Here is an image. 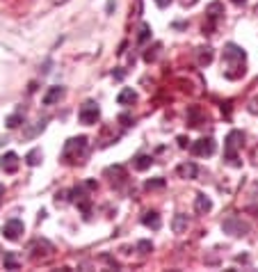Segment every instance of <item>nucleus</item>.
I'll return each mask as SVG.
<instances>
[{
    "mask_svg": "<svg viewBox=\"0 0 258 272\" xmlns=\"http://www.w3.org/2000/svg\"><path fill=\"white\" fill-rule=\"evenodd\" d=\"M245 51L238 44H226L222 55V64H224V76L228 80H238L245 76Z\"/></svg>",
    "mask_w": 258,
    "mask_h": 272,
    "instance_id": "1",
    "label": "nucleus"
},
{
    "mask_svg": "<svg viewBox=\"0 0 258 272\" xmlns=\"http://www.w3.org/2000/svg\"><path fill=\"white\" fill-rule=\"evenodd\" d=\"M245 142V135H242V130H231L224 140V160H226L228 165L233 167H242L240 158H238V149L242 147Z\"/></svg>",
    "mask_w": 258,
    "mask_h": 272,
    "instance_id": "2",
    "label": "nucleus"
},
{
    "mask_svg": "<svg viewBox=\"0 0 258 272\" xmlns=\"http://www.w3.org/2000/svg\"><path fill=\"white\" fill-rule=\"evenodd\" d=\"M85 149H87V137L80 135V137H71L69 142L64 144V151H62V158L66 163H78V158L85 154Z\"/></svg>",
    "mask_w": 258,
    "mask_h": 272,
    "instance_id": "3",
    "label": "nucleus"
},
{
    "mask_svg": "<svg viewBox=\"0 0 258 272\" xmlns=\"http://www.w3.org/2000/svg\"><path fill=\"white\" fill-rule=\"evenodd\" d=\"M98 117H101V110H98V106L94 103V101H87V103H85V106L80 108V112H78L80 124H85V126L96 124Z\"/></svg>",
    "mask_w": 258,
    "mask_h": 272,
    "instance_id": "4",
    "label": "nucleus"
},
{
    "mask_svg": "<svg viewBox=\"0 0 258 272\" xmlns=\"http://www.w3.org/2000/svg\"><path fill=\"white\" fill-rule=\"evenodd\" d=\"M206 14H208V23H204V35H213V32H215L217 21H219V16L224 14L222 2H210L208 9H206Z\"/></svg>",
    "mask_w": 258,
    "mask_h": 272,
    "instance_id": "5",
    "label": "nucleus"
},
{
    "mask_svg": "<svg viewBox=\"0 0 258 272\" xmlns=\"http://www.w3.org/2000/svg\"><path fill=\"white\" fill-rule=\"evenodd\" d=\"M224 233H231V236H247L249 233V224L242 222L240 218H228L222 222Z\"/></svg>",
    "mask_w": 258,
    "mask_h": 272,
    "instance_id": "6",
    "label": "nucleus"
},
{
    "mask_svg": "<svg viewBox=\"0 0 258 272\" xmlns=\"http://www.w3.org/2000/svg\"><path fill=\"white\" fill-rule=\"evenodd\" d=\"M215 149H217V144L213 137H201V140H197V142L192 144V154L194 156H213Z\"/></svg>",
    "mask_w": 258,
    "mask_h": 272,
    "instance_id": "7",
    "label": "nucleus"
},
{
    "mask_svg": "<svg viewBox=\"0 0 258 272\" xmlns=\"http://www.w3.org/2000/svg\"><path fill=\"white\" fill-rule=\"evenodd\" d=\"M25 231V226H23V222H21V219H9V222H7L5 226H2V236L7 238V240H18V238H21V233H23Z\"/></svg>",
    "mask_w": 258,
    "mask_h": 272,
    "instance_id": "8",
    "label": "nucleus"
},
{
    "mask_svg": "<svg viewBox=\"0 0 258 272\" xmlns=\"http://www.w3.org/2000/svg\"><path fill=\"white\" fill-rule=\"evenodd\" d=\"M0 167H2L7 174H16L18 172V156L14 154V151H7V154L0 158Z\"/></svg>",
    "mask_w": 258,
    "mask_h": 272,
    "instance_id": "9",
    "label": "nucleus"
},
{
    "mask_svg": "<svg viewBox=\"0 0 258 272\" xmlns=\"http://www.w3.org/2000/svg\"><path fill=\"white\" fill-rule=\"evenodd\" d=\"M178 176L180 178H187V181H192V178H197V174H199V167L194 165L192 160H187V163H183V165H178Z\"/></svg>",
    "mask_w": 258,
    "mask_h": 272,
    "instance_id": "10",
    "label": "nucleus"
},
{
    "mask_svg": "<svg viewBox=\"0 0 258 272\" xmlns=\"http://www.w3.org/2000/svg\"><path fill=\"white\" fill-rule=\"evenodd\" d=\"M194 211H197L199 215L210 213V211H213V201H210V197L197 195V199H194Z\"/></svg>",
    "mask_w": 258,
    "mask_h": 272,
    "instance_id": "11",
    "label": "nucleus"
},
{
    "mask_svg": "<svg viewBox=\"0 0 258 272\" xmlns=\"http://www.w3.org/2000/svg\"><path fill=\"white\" fill-rule=\"evenodd\" d=\"M64 96V87H60V85H55V87H50L46 94H43V106H53V103H57V101Z\"/></svg>",
    "mask_w": 258,
    "mask_h": 272,
    "instance_id": "12",
    "label": "nucleus"
},
{
    "mask_svg": "<svg viewBox=\"0 0 258 272\" xmlns=\"http://www.w3.org/2000/svg\"><path fill=\"white\" fill-rule=\"evenodd\" d=\"M187 226H190V219H187V215H183V213L174 215V219H172V229H174V233H185Z\"/></svg>",
    "mask_w": 258,
    "mask_h": 272,
    "instance_id": "13",
    "label": "nucleus"
},
{
    "mask_svg": "<svg viewBox=\"0 0 258 272\" xmlns=\"http://www.w3.org/2000/svg\"><path fill=\"white\" fill-rule=\"evenodd\" d=\"M135 101H137V94H135V92H132L130 87L121 89L119 96H117V103H119V106H132Z\"/></svg>",
    "mask_w": 258,
    "mask_h": 272,
    "instance_id": "14",
    "label": "nucleus"
},
{
    "mask_svg": "<svg viewBox=\"0 0 258 272\" xmlns=\"http://www.w3.org/2000/svg\"><path fill=\"white\" fill-rule=\"evenodd\" d=\"M142 224L149 226V229H153V231H158V229H160V224H162V222H160V215H158L156 211H151V213H146L144 218H142Z\"/></svg>",
    "mask_w": 258,
    "mask_h": 272,
    "instance_id": "15",
    "label": "nucleus"
},
{
    "mask_svg": "<svg viewBox=\"0 0 258 272\" xmlns=\"http://www.w3.org/2000/svg\"><path fill=\"white\" fill-rule=\"evenodd\" d=\"M46 124H48V119H42V121H37V124L32 126L30 130H25V133H23V140H35L39 133H43V130H46Z\"/></svg>",
    "mask_w": 258,
    "mask_h": 272,
    "instance_id": "16",
    "label": "nucleus"
},
{
    "mask_svg": "<svg viewBox=\"0 0 258 272\" xmlns=\"http://www.w3.org/2000/svg\"><path fill=\"white\" fill-rule=\"evenodd\" d=\"M197 59H199V64H201V66H208L210 62H213V48H210V46L199 48V51H197Z\"/></svg>",
    "mask_w": 258,
    "mask_h": 272,
    "instance_id": "17",
    "label": "nucleus"
},
{
    "mask_svg": "<svg viewBox=\"0 0 258 272\" xmlns=\"http://www.w3.org/2000/svg\"><path fill=\"white\" fill-rule=\"evenodd\" d=\"M132 165H135V169H139V172H144V169H149L151 165H153V158L151 156H137V158L132 160Z\"/></svg>",
    "mask_w": 258,
    "mask_h": 272,
    "instance_id": "18",
    "label": "nucleus"
},
{
    "mask_svg": "<svg viewBox=\"0 0 258 272\" xmlns=\"http://www.w3.org/2000/svg\"><path fill=\"white\" fill-rule=\"evenodd\" d=\"M42 160H43L42 149H32V151H28V156H25V163H28L30 167H37Z\"/></svg>",
    "mask_w": 258,
    "mask_h": 272,
    "instance_id": "19",
    "label": "nucleus"
},
{
    "mask_svg": "<svg viewBox=\"0 0 258 272\" xmlns=\"http://www.w3.org/2000/svg\"><path fill=\"white\" fill-rule=\"evenodd\" d=\"M2 266H5V270H18V259L12 252H7L5 259H2Z\"/></svg>",
    "mask_w": 258,
    "mask_h": 272,
    "instance_id": "20",
    "label": "nucleus"
},
{
    "mask_svg": "<svg viewBox=\"0 0 258 272\" xmlns=\"http://www.w3.org/2000/svg\"><path fill=\"white\" fill-rule=\"evenodd\" d=\"M149 37H151V25H149V23H142V25H139V37H137V44L149 42Z\"/></svg>",
    "mask_w": 258,
    "mask_h": 272,
    "instance_id": "21",
    "label": "nucleus"
},
{
    "mask_svg": "<svg viewBox=\"0 0 258 272\" xmlns=\"http://www.w3.org/2000/svg\"><path fill=\"white\" fill-rule=\"evenodd\" d=\"M165 185H167V181H165V178H149V181H146V190H162L165 188Z\"/></svg>",
    "mask_w": 258,
    "mask_h": 272,
    "instance_id": "22",
    "label": "nucleus"
},
{
    "mask_svg": "<svg viewBox=\"0 0 258 272\" xmlns=\"http://www.w3.org/2000/svg\"><path fill=\"white\" fill-rule=\"evenodd\" d=\"M7 128H18V124H23V114L21 112H16V114H12V117H7Z\"/></svg>",
    "mask_w": 258,
    "mask_h": 272,
    "instance_id": "23",
    "label": "nucleus"
},
{
    "mask_svg": "<svg viewBox=\"0 0 258 272\" xmlns=\"http://www.w3.org/2000/svg\"><path fill=\"white\" fill-rule=\"evenodd\" d=\"M137 249L142 252V254H149L151 249H153V245H151L149 240H139V243H137Z\"/></svg>",
    "mask_w": 258,
    "mask_h": 272,
    "instance_id": "24",
    "label": "nucleus"
},
{
    "mask_svg": "<svg viewBox=\"0 0 258 272\" xmlns=\"http://www.w3.org/2000/svg\"><path fill=\"white\" fill-rule=\"evenodd\" d=\"M178 147H180V149H187V147H190V140H187L185 135H180V137H178Z\"/></svg>",
    "mask_w": 258,
    "mask_h": 272,
    "instance_id": "25",
    "label": "nucleus"
},
{
    "mask_svg": "<svg viewBox=\"0 0 258 272\" xmlns=\"http://www.w3.org/2000/svg\"><path fill=\"white\" fill-rule=\"evenodd\" d=\"M156 5L158 7H169L172 5V0H156Z\"/></svg>",
    "mask_w": 258,
    "mask_h": 272,
    "instance_id": "26",
    "label": "nucleus"
},
{
    "mask_svg": "<svg viewBox=\"0 0 258 272\" xmlns=\"http://www.w3.org/2000/svg\"><path fill=\"white\" fill-rule=\"evenodd\" d=\"M190 112H192L194 117H197V108H192V110H190ZM190 126H199V121H197V119H194V121H192V124H190Z\"/></svg>",
    "mask_w": 258,
    "mask_h": 272,
    "instance_id": "27",
    "label": "nucleus"
},
{
    "mask_svg": "<svg viewBox=\"0 0 258 272\" xmlns=\"http://www.w3.org/2000/svg\"><path fill=\"white\" fill-rule=\"evenodd\" d=\"M112 9H114V0H108V14H112Z\"/></svg>",
    "mask_w": 258,
    "mask_h": 272,
    "instance_id": "28",
    "label": "nucleus"
},
{
    "mask_svg": "<svg viewBox=\"0 0 258 272\" xmlns=\"http://www.w3.org/2000/svg\"><path fill=\"white\" fill-rule=\"evenodd\" d=\"M2 197H5V185L0 183V201H2Z\"/></svg>",
    "mask_w": 258,
    "mask_h": 272,
    "instance_id": "29",
    "label": "nucleus"
},
{
    "mask_svg": "<svg viewBox=\"0 0 258 272\" xmlns=\"http://www.w3.org/2000/svg\"><path fill=\"white\" fill-rule=\"evenodd\" d=\"M231 2H233V5H245L247 0H231Z\"/></svg>",
    "mask_w": 258,
    "mask_h": 272,
    "instance_id": "30",
    "label": "nucleus"
},
{
    "mask_svg": "<svg viewBox=\"0 0 258 272\" xmlns=\"http://www.w3.org/2000/svg\"><path fill=\"white\" fill-rule=\"evenodd\" d=\"M55 2H57V5H64V2H69V0H55Z\"/></svg>",
    "mask_w": 258,
    "mask_h": 272,
    "instance_id": "31",
    "label": "nucleus"
},
{
    "mask_svg": "<svg viewBox=\"0 0 258 272\" xmlns=\"http://www.w3.org/2000/svg\"><path fill=\"white\" fill-rule=\"evenodd\" d=\"M256 14H258V7H256Z\"/></svg>",
    "mask_w": 258,
    "mask_h": 272,
    "instance_id": "32",
    "label": "nucleus"
}]
</instances>
